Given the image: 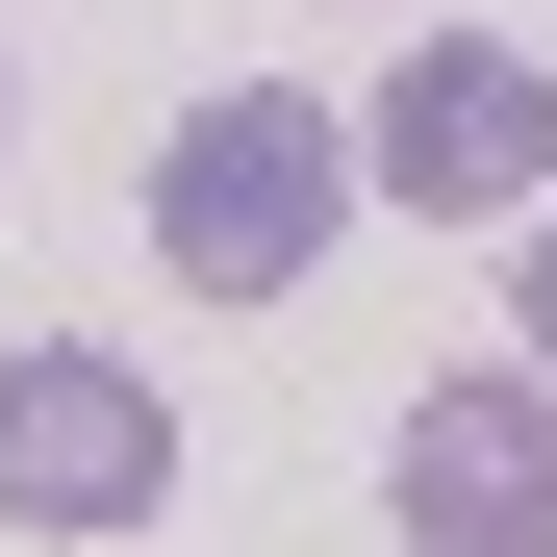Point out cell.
<instances>
[{"instance_id":"5b68a950","label":"cell","mask_w":557,"mask_h":557,"mask_svg":"<svg viewBox=\"0 0 557 557\" xmlns=\"http://www.w3.org/2000/svg\"><path fill=\"white\" fill-rule=\"evenodd\" d=\"M507 278H532V381H557V203H532V253H507Z\"/></svg>"},{"instance_id":"277c9868","label":"cell","mask_w":557,"mask_h":557,"mask_svg":"<svg viewBox=\"0 0 557 557\" xmlns=\"http://www.w3.org/2000/svg\"><path fill=\"white\" fill-rule=\"evenodd\" d=\"M381 507L406 557H557V381H431L381 431Z\"/></svg>"},{"instance_id":"3957f363","label":"cell","mask_w":557,"mask_h":557,"mask_svg":"<svg viewBox=\"0 0 557 557\" xmlns=\"http://www.w3.org/2000/svg\"><path fill=\"white\" fill-rule=\"evenodd\" d=\"M152 482H177V406L127 381V355H0V532H152Z\"/></svg>"},{"instance_id":"7a4b0ae2","label":"cell","mask_w":557,"mask_h":557,"mask_svg":"<svg viewBox=\"0 0 557 557\" xmlns=\"http://www.w3.org/2000/svg\"><path fill=\"white\" fill-rule=\"evenodd\" d=\"M355 177H381V203H431V228H532V203H557V51H482V26L381 51Z\"/></svg>"},{"instance_id":"6da1fadb","label":"cell","mask_w":557,"mask_h":557,"mask_svg":"<svg viewBox=\"0 0 557 557\" xmlns=\"http://www.w3.org/2000/svg\"><path fill=\"white\" fill-rule=\"evenodd\" d=\"M330 203H355V127L305 102V76H228V102L152 127V253L203 278V305H278V278L330 253Z\"/></svg>"}]
</instances>
